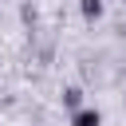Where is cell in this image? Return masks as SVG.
Instances as JSON below:
<instances>
[{"label": "cell", "instance_id": "1", "mask_svg": "<svg viewBox=\"0 0 126 126\" xmlns=\"http://www.w3.org/2000/svg\"><path fill=\"white\" fill-rule=\"evenodd\" d=\"M71 126H102V114L91 110V106H87V110H75V114H71Z\"/></svg>", "mask_w": 126, "mask_h": 126}, {"label": "cell", "instance_id": "2", "mask_svg": "<svg viewBox=\"0 0 126 126\" xmlns=\"http://www.w3.org/2000/svg\"><path fill=\"white\" fill-rule=\"evenodd\" d=\"M79 12H83L87 20H98V16H102V0H79Z\"/></svg>", "mask_w": 126, "mask_h": 126}, {"label": "cell", "instance_id": "3", "mask_svg": "<svg viewBox=\"0 0 126 126\" xmlns=\"http://www.w3.org/2000/svg\"><path fill=\"white\" fill-rule=\"evenodd\" d=\"M79 102H83V91H79V87H67V91H63V106L79 110Z\"/></svg>", "mask_w": 126, "mask_h": 126}]
</instances>
